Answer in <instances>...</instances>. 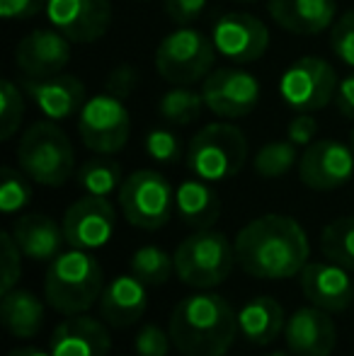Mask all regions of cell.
Here are the masks:
<instances>
[{
  "instance_id": "8992f818",
  "label": "cell",
  "mask_w": 354,
  "mask_h": 356,
  "mask_svg": "<svg viewBox=\"0 0 354 356\" xmlns=\"http://www.w3.org/2000/svg\"><path fill=\"white\" fill-rule=\"evenodd\" d=\"M172 257L179 282L199 291L223 284L231 277L233 264H238L233 243L214 228H202L187 235Z\"/></svg>"
},
{
  "instance_id": "f546056e",
  "label": "cell",
  "mask_w": 354,
  "mask_h": 356,
  "mask_svg": "<svg viewBox=\"0 0 354 356\" xmlns=\"http://www.w3.org/2000/svg\"><path fill=\"white\" fill-rule=\"evenodd\" d=\"M131 274L146 286H163L175 274V257L163 248L146 245L131 254Z\"/></svg>"
},
{
  "instance_id": "60d3db41",
  "label": "cell",
  "mask_w": 354,
  "mask_h": 356,
  "mask_svg": "<svg viewBox=\"0 0 354 356\" xmlns=\"http://www.w3.org/2000/svg\"><path fill=\"white\" fill-rule=\"evenodd\" d=\"M47 8V0H0L3 19H29Z\"/></svg>"
},
{
  "instance_id": "f6af8a7d",
  "label": "cell",
  "mask_w": 354,
  "mask_h": 356,
  "mask_svg": "<svg viewBox=\"0 0 354 356\" xmlns=\"http://www.w3.org/2000/svg\"><path fill=\"white\" fill-rule=\"evenodd\" d=\"M350 145H352V150H354V129H352V134H350Z\"/></svg>"
},
{
  "instance_id": "9a60e30c",
  "label": "cell",
  "mask_w": 354,
  "mask_h": 356,
  "mask_svg": "<svg viewBox=\"0 0 354 356\" xmlns=\"http://www.w3.org/2000/svg\"><path fill=\"white\" fill-rule=\"evenodd\" d=\"M66 243L78 250H99L112 240L117 228V211L107 197H88L73 202L63 213Z\"/></svg>"
},
{
  "instance_id": "7bdbcfd3",
  "label": "cell",
  "mask_w": 354,
  "mask_h": 356,
  "mask_svg": "<svg viewBox=\"0 0 354 356\" xmlns=\"http://www.w3.org/2000/svg\"><path fill=\"white\" fill-rule=\"evenodd\" d=\"M8 356H51V352H44V349H39V347H17Z\"/></svg>"
},
{
  "instance_id": "d590c367",
  "label": "cell",
  "mask_w": 354,
  "mask_h": 356,
  "mask_svg": "<svg viewBox=\"0 0 354 356\" xmlns=\"http://www.w3.org/2000/svg\"><path fill=\"white\" fill-rule=\"evenodd\" d=\"M330 49L342 63L354 68V10L345 13L330 29Z\"/></svg>"
},
{
  "instance_id": "83f0119b",
  "label": "cell",
  "mask_w": 354,
  "mask_h": 356,
  "mask_svg": "<svg viewBox=\"0 0 354 356\" xmlns=\"http://www.w3.org/2000/svg\"><path fill=\"white\" fill-rule=\"evenodd\" d=\"M207 109L202 97V90H192V85H172L158 102V112L168 124H192L202 117V112Z\"/></svg>"
},
{
  "instance_id": "44dd1931",
  "label": "cell",
  "mask_w": 354,
  "mask_h": 356,
  "mask_svg": "<svg viewBox=\"0 0 354 356\" xmlns=\"http://www.w3.org/2000/svg\"><path fill=\"white\" fill-rule=\"evenodd\" d=\"M148 308V286L134 274H122L109 282L99 298V315L114 330L136 325Z\"/></svg>"
},
{
  "instance_id": "f35d334b",
  "label": "cell",
  "mask_w": 354,
  "mask_h": 356,
  "mask_svg": "<svg viewBox=\"0 0 354 356\" xmlns=\"http://www.w3.org/2000/svg\"><path fill=\"white\" fill-rule=\"evenodd\" d=\"M318 134V122L311 117V112H298V117H293L287 127V138L298 148H306L313 143Z\"/></svg>"
},
{
  "instance_id": "ba28073f",
  "label": "cell",
  "mask_w": 354,
  "mask_h": 356,
  "mask_svg": "<svg viewBox=\"0 0 354 356\" xmlns=\"http://www.w3.org/2000/svg\"><path fill=\"white\" fill-rule=\"evenodd\" d=\"M119 209L136 228L158 230L172 218L175 189L156 170H136L119 189Z\"/></svg>"
},
{
  "instance_id": "4dcf8cb0",
  "label": "cell",
  "mask_w": 354,
  "mask_h": 356,
  "mask_svg": "<svg viewBox=\"0 0 354 356\" xmlns=\"http://www.w3.org/2000/svg\"><path fill=\"white\" fill-rule=\"evenodd\" d=\"M298 145H293L291 141H272L265 143L260 150L255 153V172L265 179H279L287 172H291V168L298 163Z\"/></svg>"
},
{
  "instance_id": "cb8c5ba5",
  "label": "cell",
  "mask_w": 354,
  "mask_h": 356,
  "mask_svg": "<svg viewBox=\"0 0 354 356\" xmlns=\"http://www.w3.org/2000/svg\"><path fill=\"white\" fill-rule=\"evenodd\" d=\"M175 211L189 228H211L221 218V199L207 179H184L175 189Z\"/></svg>"
},
{
  "instance_id": "2e32d148",
  "label": "cell",
  "mask_w": 354,
  "mask_h": 356,
  "mask_svg": "<svg viewBox=\"0 0 354 356\" xmlns=\"http://www.w3.org/2000/svg\"><path fill=\"white\" fill-rule=\"evenodd\" d=\"M71 61V42L58 29H34L19 39L15 49V66L24 78H51Z\"/></svg>"
},
{
  "instance_id": "7c38bea8",
  "label": "cell",
  "mask_w": 354,
  "mask_h": 356,
  "mask_svg": "<svg viewBox=\"0 0 354 356\" xmlns=\"http://www.w3.org/2000/svg\"><path fill=\"white\" fill-rule=\"evenodd\" d=\"M354 175V150L335 138H321L306 145L298 158V177L313 192L345 187Z\"/></svg>"
},
{
  "instance_id": "836d02e7",
  "label": "cell",
  "mask_w": 354,
  "mask_h": 356,
  "mask_svg": "<svg viewBox=\"0 0 354 356\" xmlns=\"http://www.w3.org/2000/svg\"><path fill=\"white\" fill-rule=\"evenodd\" d=\"M146 155L156 163L172 165L182 158V145H179L177 134L170 129H151L146 136Z\"/></svg>"
},
{
  "instance_id": "8d00e7d4",
  "label": "cell",
  "mask_w": 354,
  "mask_h": 356,
  "mask_svg": "<svg viewBox=\"0 0 354 356\" xmlns=\"http://www.w3.org/2000/svg\"><path fill=\"white\" fill-rule=\"evenodd\" d=\"M0 245H3V284H0V293H8L17 286L19 277H22V250L17 248L13 233L5 230L0 235Z\"/></svg>"
},
{
  "instance_id": "5b68a950",
  "label": "cell",
  "mask_w": 354,
  "mask_h": 356,
  "mask_svg": "<svg viewBox=\"0 0 354 356\" xmlns=\"http://www.w3.org/2000/svg\"><path fill=\"white\" fill-rule=\"evenodd\" d=\"M187 168L194 177L223 182L236 177L248 160V138L238 127L226 122L207 124L187 145Z\"/></svg>"
},
{
  "instance_id": "ffe728a7",
  "label": "cell",
  "mask_w": 354,
  "mask_h": 356,
  "mask_svg": "<svg viewBox=\"0 0 354 356\" xmlns=\"http://www.w3.org/2000/svg\"><path fill=\"white\" fill-rule=\"evenodd\" d=\"M112 339L104 323L90 315H68L51 332V356H107Z\"/></svg>"
},
{
  "instance_id": "3957f363",
  "label": "cell",
  "mask_w": 354,
  "mask_h": 356,
  "mask_svg": "<svg viewBox=\"0 0 354 356\" xmlns=\"http://www.w3.org/2000/svg\"><path fill=\"white\" fill-rule=\"evenodd\" d=\"M104 291V274L90 250H63L49 262L44 277V298L61 315H83L99 303Z\"/></svg>"
},
{
  "instance_id": "d4e9b609",
  "label": "cell",
  "mask_w": 354,
  "mask_h": 356,
  "mask_svg": "<svg viewBox=\"0 0 354 356\" xmlns=\"http://www.w3.org/2000/svg\"><path fill=\"white\" fill-rule=\"evenodd\" d=\"M284 325H287L284 308L272 296H257V298L248 300L238 310V330H241V334L248 342L260 344V347L274 342L284 332Z\"/></svg>"
},
{
  "instance_id": "8fae6325",
  "label": "cell",
  "mask_w": 354,
  "mask_h": 356,
  "mask_svg": "<svg viewBox=\"0 0 354 356\" xmlns=\"http://www.w3.org/2000/svg\"><path fill=\"white\" fill-rule=\"evenodd\" d=\"M260 80L243 68H214L202 80L204 104L221 119L248 117L260 102Z\"/></svg>"
},
{
  "instance_id": "ab89813d",
  "label": "cell",
  "mask_w": 354,
  "mask_h": 356,
  "mask_svg": "<svg viewBox=\"0 0 354 356\" xmlns=\"http://www.w3.org/2000/svg\"><path fill=\"white\" fill-rule=\"evenodd\" d=\"M136 85H138L136 71H134L131 66H119V68H114V71L109 73L107 92L114 95V97H119V99H127L129 95L136 90Z\"/></svg>"
},
{
  "instance_id": "5bb4252c",
  "label": "cell",
  "mask_w": 354,
  "mask_h": 356,
  "mask_svg": "<svg viewBox=\"0 0 354 356\" xmlns=\"http://www.w3.org/2000/svg\"><path fill=\"white\" fill-rule=\"evenodd\" d=\"M44 13L54 29L76 44L97 42L112 24L109 0H47Z\"/></svg>"
},
{
  "instance_id": "e0dca14e",
  "label": "cell",
  "mask_w": 354,
  "mask_h": 356,
  "mask_svg": "<svg viewBox=\"0 0 354 356\" xmlns=\"http://www.w3.org/2000/svg\"><path fill=\"white\" fill-rule=\"evenodd\" d=\"M22 90L37 109L51 122H66L81 114L88 102L86 85L76 75H51V78H24Z\"/></svg>"
},
{
  "instance_id": "f1b7e54d",
  "label": "cell",
  "mask_w": 354,
  "mask_h": 356,
  "mask_svg": "<svg viewBox=\"0 0 354 356\" xmlns=\"http://www.w3.org/2000/svg\"><path fill=\"white\" fill-rule=\"evenodd\" d=\"M321 250L330 262L354 272V216H342L323 228Z\"/></svg>"
},
{
  "instance_id": "4316f807",
  "label": "cell",
  "mask_w": 354,
  "mask_h": 356,
  "mask_svg": "<svg viewBox=\"0 0 354 356\" xmlns=\"http://www.w3.org/2000/svg\"><path fill=\"white\" fill-rule=\"evenodd\" d=\"M78 184L86 189V194L92 197H112L124 184L122 179V165L114 158H90L78 168Z\"/></svg>"
},
{
  "instance_id": "6da1fadb",
  "label": "cell",
  "mask_w": 354,
  "mask_h": 356,
  "mask_svg": "<svg viewBox=\"0 0 354 356\" xmlns=\"http://www.w3.org/2000/svg\"><path fill=\"white\" fill-rule=\"evenodd\" d=\"M236 262L255 279H291L308 264L311 245L296 218L265 213L236 235Z\"/></svg>"
},
{
  "instance_id": "277c9868",
  "label": "cell",
  "mask_w": 354,
  "mask_h": 356,
  "mask_svg": "<svg viewBox=\"0 0 354 356\" xmlns=\"http://www.w3.org/2000/svg\"><path fill=\"white\" fill-rule=\"evenodd\" d=\"M19 170L32 182L44 187H61L73 177L76 153L58 122H37L22 134L17 145Z\"/></svg>"
},
{
  "instance_id": "e575fe53",
  "label": "cell",
  "mask_w": 354,
  "mask_h": 356,
  "mask_svg": "<svg viewBox=\"0 0 354 356\" xmlns=\"http://www.w3.org/2000/svg\"><path fill=\"white\" fill-rule=\"evenodd\" d=\"M172 347V337L170 332H166L158 325L148 323L143 325L136 332V339H134V352L136 356H168Z\"/></svg>"
},
{
  "instance_id": "7a4b0ae2",
  "label": "cell",
  "mask_w": 354,
  "mask_h": 356,
  "mask_svg": "<svg viewBox=\"0 0 354 356\" xmlns=\"http://www.w3.org/2000/svg\"><path fill=\"white\" fill-rule=\"evenodd\" d=\"M168 332L182 356H226L238 332V313L223 296L199 291L172 308Z\"/></svg>"
},
{
  "instance_id": "d6986e66",
  "label": "cell",
  "mask_w": 354,
  "mask_h": 356,
  "mask_svg": "<svg viewBox=\"0 0 354 356\" xmlns=\"http://www.w3.org/2000/svg\"><path fill=\"white\" fill-rule=\"evenodd\" d=\"M332 313L316 305L298 308L284 325V339L296 356H330L337 344V327Z\"/></svg>"
},
{
  "instance_id": "30bf717a",
  "label": "cell",
  "mask_w": 354,
  "mask_h": 356,
  "mask_svg": "<svg viewBox=\"0 0 354 356\" xmlns=\"http://www.w3.org/2000/svg\"><path fill=\"white\" fill-rule=\"evenodd\" d=\"M337 73L325 58L303 56L279 78V97L296 112H318L328 107L337 92Z\"/></svg>"
},
{
  "instance_id": "52a82bcc",
  "label": "cell",
  "mask_w": 354,
  "mask_h": 356,
  "mask_svg": "<svg viewBox=\"0 0 354 356\" xmlns=\"http://www.w3.org/2000/svg\"><path fill=\"white\" fill-rule=\"evenodd\" d=\"M214 61H216L214 39L189 24L166 34L156 49V71L170 85L202 83L214 71Z\"/></svg>"
},
{
  "instance_id": "603a6c76",
  "label": "cell",
  "mask_w": 354,
  "mask_h": 356,
  "mask_svg": "<svg viewBox=\"0 0 354 356\" xmlns=\"http://www.w3.org/2000/svg\"><path fill=\"white\" fill-rule=\"evenodd\" d=\"M10 233L24 257L34 259V262H54L63 252V245H68L63 225H58L56 220L44 213L19 216Z\"/></svg>"
},
{
  "instance_id": "1f68e13d",
  "label": "cell",
  "mask_w": 354,
  "mask_h": 356,
  "mask_svg": "<svg viewBox=\"0 0 354 356\" xmlns=\"http://www.w3.org/2000/svg\"><path fill=\"white\" fill-rule=\"evenodd\" d=\"M32 202V187L29 177L22 170H15L5 165L0 170V211L3 213H17Z\"/></svg>"
},
{
  "instance_id": "ac0fdd59",
  "label": "cell",
  "mask_w": 354,
  "mask_h": 356,
  "mask_svg": "<svg viewBox=\"0 0 354 356\" xmlns=\"http://www.w3.org/2000/svg\"><path fill=\"white\" fill-rule=\"evenodd\" d=\"M301 291L306 300L328 313H342L354 303L350 269L335 262H308L301 269Z\"/></svg>"
},
{
  "instance_id": "4fadbf2b",
  "label": "cell",
  "mask_w": 354,
  "mask_h": 356,
  "mask_svg": "<svg viewBox=\"0 0 354 356\" xmlns=\"http://www.w3.org/2000/svg\"><path fill=\"white\" fill-rule=\"evenodd\" d=\"M211 39L218 56L233 61L236 66H246L265 56L269 47V29L255 15L226 13L214 24Z\"/></svg>"
},
{
  "instance_id": "d6a6232c",
  "label": "cell",
  "mask_w": 354,
  "mask_h": 356,
  "mask_svg": "<svg viewBox=\"0 0 354 356\" xmlns=\"http://www.w3.org/2000/svg\"><path fill=\"white\" fill-rule=\"evenodd\" d=\"M24 90L5 78L0 83V141H10L19 131L24 117Z\"/></svg>"
},
{
  "instance_id": "74e56055",
  "label": "cell",
  "mask_w": 354,
  "mask_h": 356,
  "mask_svg": "<svg viewBox=\"0 0 354 356\" xmlns=\"http://www.w3.org/2000/svg\"><path fill=\"white\" fill-rule=\"evenodd\" d=\"M209 0H163L166 13L177 27H187L194 19H199V15L204 13Z\"/></svg>"
},
{
  "instance_id": "b9f144b4",
  "label": "cell",
  "mask_w": 354,
  "mask_h": 356,
  "mask_svg": "<svg viewBox=\"0 0 354 356\" xmlns=\"http://www.w3.org/2000/svg\"><path fill=\"white\" fill-rule=\"evenodd\" d=\"M335 104L342 117L354 119V75H347V78L340 80L335 92Z\"/></svg>"
},
{
  "instance_id": "bcb514c9",
  "label": "cell",
  "mask_w": 354,
  "mask_h": 356,
  "mask_svg": "<svg viewBox=\"0 0 354 356\" xmlns=\"http://www.w3.org/2000/svg\"><path fill=\"white\" fill-rule=\"evenodd\" d=\"M236 3H255V0H236Z\"/></svg>"
},
{
  "instance_id": "ee69618b",
  "label": "cell",
  "mask_w": 354,
  "mask_h": 356,
  "mask_svg": "<svg viewBox=\"0 0 354 356\" xmlns=\"http://www.w3.org/2000/svg\"><path fill=\"white\" fill-rule=\"evenodd\" d=\"M267 356H296V354H287V352H272V354H267Z\"/></svg>"
},
{
  "instance_id": "484cf974",
  "label": "cell",
  "mask_w": 354,
  "mask_h": 356,
  "mask_svg": "<svg viewBox=\"0 0 354 356\" xmlns=\"http://www.w3.org/2000/svg\"><path fill=\"white\" fill-rule=\"evenodd\" d=\"M0 318L13 337L32 339L39 334L44 325V303L27 289L15 286L13 291L3 293L0 303Z\"/></svg>"
},
{
  "instance_id": "9c48e42d",
  "label": "cell",
  "mask_w": 354,
  "mask_h": 356,
  "mask_svg": "<svg viewBox=\"0 0 354 356\" xmlns=\"http://www.w3.org/2000/svg\"><path fill=\"white\" fill-rule=\"evenodd\" d=\"M78 134L86 148L97 155H112L127 145L131 134V117L124 99L114 95L88 97L78 114Z\"/></svg>"
},
{
  "instance_id": "7402d4cb",
  "label": "cell",
  "mask_w": 354,
  "mask_h": 356,
  "mask_svg": "<svg viewBox=\"0 0 354 356\" xmlns=\"http://www.w3.org/2000/svg\"><path fill=\"white\" fill-rule=\"evenodd\" d=\"M267 13L282 29L301 37L321 34L335 24V0H267Z\"/></svg>"
}]
</instances>
